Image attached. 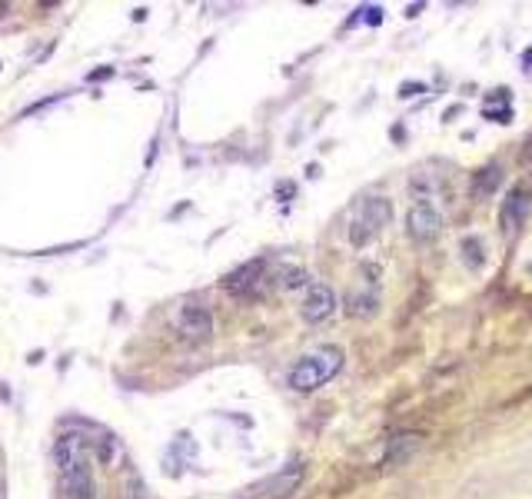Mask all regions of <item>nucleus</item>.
I'll return each instance as SVG.
<instances>
[{
  "mask_svg": "<svg viewBox=\"0 0 532 499\" xmlns=\"http://www.w3.org/2000/svg\"><path fill=\"white\" fill-rule=\"evenodd\" d=\"M340 369H342L340 346H320V349L306 353L303 360H296V363L289 366L286 383H289L293 393H313V389H320V386L329 383Z\"/></svg>",
  "mask_w": 532,
  "mask_h": 499,
  "instance_id": "1",
  "label": "nucleus"
},
{
  "mask_svg": "<svg viewBox=\"0 0 532 499\" xmlns=\"http://www.w3.org/2000/svg\"><path fill=\"white\" fill-rule=\"evenodd\" d=\"M393 220V203L386 196H362L360 203L349 213V243L353 247H366L382 233V227H389Z\"/></svg>",
  "mask_w": 532,
  "mask_h": 499,
  "instance_id": "2",
  "label": "nucleus"
},
{
  "mask_svg": "<svg viewBox=\"0 0 532 499\" xmlns=\"http://www.w3.org/2000/svg\"><path fill=\"white\" fill-rule=\"evenodd\" d=\"M376 309H380V267L362 263L356 287H349V293H346V313L369 320Z\"/></svg>",
  "mask_w": 532,
  "mask_h": 499,
  "instance_id": "3",
  "label": "nucleus"
},
{
  "mask_svg": "<svg viewBox=\"0 0 532 499\" xmlns=\"http://www.w3.org/2000/svg\"><path fill=\"white\" fill-rule=\"evenodd\" d=\"M439 230H442V213H439L436 203L416 200V203L406 210V233H409V240L429 243V240L439 236Z\"/></svg>",
  "mask_w": 532,
  "mask_h": 499,
  "instance_id": "4",
  "label": "nucleus"
},
{
  "mask_svg": "<svg viewBox=\"0 0 532 499\" xmlns=\"http://www.w3.org/2000/svg\"><path fill=\"white\" fill-rule=\"evenodd\" d=\"M263 283H266V260H249V263H243V267H236L233 273L223 276V289L229 296H240V300L260 296Z\"/></svg>",
  "mask_w": 532,
  "mask_h": 499,
  "instance_id": "5",
  "label": "nucleus"
},
{
  "mask_svg": "<svg viewBox=\"0 0 532 499\" xmlns=\"http://www.w3.org/2000/svg\"><path fill=\"white\" fill-rule=\"evenodd\" d=\"M176 333L187 343H207L213 336V313L203 303H187L176 313Z\"/></svg>",
  "mask_w": 532,
  "mask_h": 499,
  "instance_id": "6",
  "label": "nucleus"
},
{
  "mask_svg": "<svg viewBox=\"0 0 532 499\" xmlns=\"http://www.w3.org/2000/svg\"><path fill=\"white\" fill-rule=\"evenodd\" d=\"M54 462H57L60 476L74 473L76 466H83V462H94L90 460V440L83 433H63L54 442Z\"/></svg>",
  "mask_w": 532,
  "mask_h": 499,
  "instance_id": "7",
  "label": "nucleus"
},
{
  "mask_svg": "<svg viewBox=\"0 0 532 499\" xmlns=\"http://www.w3.org/2000/svg\"><path fill=\"white\" fill-rule=\"evenodd\" d=\"M333 313H336V293H333V287L309 283L303 303H300V316H303L306 323H326Z\"/></svg>",
  "mask_w": 532,
  "mask_h": 499,
  "instance_id": "8",
  "label": "nucleus"
},
{
  "mask_svg": "<svg viewBox=\"0 0 532 499\" xmlns=\"http://www.w3.org/2000/svg\"><path fill=\"white\" fill-rule=\"evenodd\" d=\"M532 210V190L526 187H513L509 196H506V203H502V210H499V227L506 236H513V233L522 230V223H526V216Z\"/></svg>",
  "mask_w": 532,
  "mask_h": 499,
  "instance_id": "9",
  "label": "nucleus"
},
{
  "mask_svg": "<svg viewBox=\"0 0 532 499\" xmlns=\"http://www.w3.org/2000/svg\"><path fill=\"white\" fill-rule=\"evenodd\" d=\"M60 486H63V496L67 499H96L94 462H83V466H76L74 473L60 476Z\"/></svg>",
  "mask_w": 532,
  "mask_h": 499,
  "instance_id": "10",
  "label": "nucleus"
},
{
  "mask_svg": "<svg viewBox=\"0 0 532 499\" xmlns=\"http://www.w3.org/2000/svg\"><path fill=\"white\" fill-rule=\"evenodd\" d=\"M303 476H306V462H303V460L289 462L283 473L273 480V486H269V499H289L293 493H296V489H300Z\"/></svg>",
  "mask_w": 532,
  "mask_h": 499,
  "instance_id": "11",
  "label": "nucleus"
},
{
  "mask_svg": "<svg viewBox=\"0 0 532 499\" xmlns=\"http://www.w3.org/2000/svg\"><path fill=\"white\" fill-rule=\"evenodd\" d=\"M499 180H502V167L499 163H489V167H482V170L473 176V200H486V196H493L495 187H499Z\"/></svg>",
  "mask_w": 532,
  "mask_h": 499,
  "instance_id": "12",
  "label": "nucleus"
},
{
  "mask_svg": "<svg viewBox=\"0 0 532 499\" xmlns=\"http://www.w3.org/2000/svg\"><path fill=\"white\" fill-rule=\"evenodd\" d=\"M459 260L469 269H482L486 267V243L479 236H462L459 240Z\"/></svg>",
  "mask_w": 532,
  "mask_h": 499,
  "instance_id": "13",
  "label": "nucleus"
},
{
  "mask_svg": "<svg viewBox=\"0 0 532 499\" xmlns=\"http://www.w3.org/2000/svg\"><path fill=\"white\" fill-rule=\"evenodd\" d=\"M356 23H369V27L382 23V7H360V10L349 17V27H356Z\"/></svg>",
  "mask_w": 532,
  "mask_h": 499,
  "instance_id": "14",
  "label": "nucleus"
},
{
  "mask_svg": "<svg viewBox=\"0 0 532 499\" xmlns=\"http://www.w3.org/2000/svg\"><path fill=\"white\" fill-rule=\"evenodd\" d=\"M303 283H306V273L300 267H286L283 273H280V287H286V289L303 287Z\"/></svg>",
  "mask_w": 532,
  "mask_h": 499,
  "instance_id": "15",
  "label": "nucleus"
},
{
  "mask_svg": "<svg viewBox=\"0 0 532 499\" xmlns=\"http://www.w3.org/2000/svg\"><path fill=\"white\" fill-rule=\"evenodd\" d=\"M419 90H426V87H422V83H402V87H399V96H416Z\"/></svg>",
  "mask_w": 532,
  "mask_h": 499,
  "instance_id": "16",
  "label": "nucleus"
},
{
  "mask_svg": "<svg viewBox=\"0 0 532 499\" xmlns=\"http://www.w3.org/2000/svg\"><path fill=\"white\" fill-rule=\"evenodd\" d=\"M110 74H114V70H110V67H103V70H94V74H90V80H103V77H110Z\"/></svg>",
  "mask_w": 532,
  "mask_h": 499,
  "instance_id": "17",
  "label": "nucleus"
}]
</instances>
